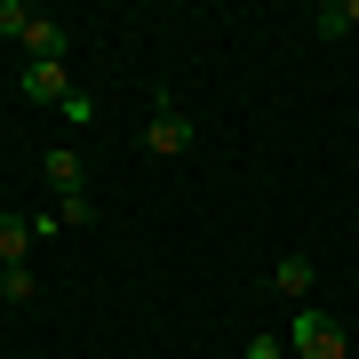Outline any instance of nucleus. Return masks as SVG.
<instances>
[{
  "label": "nucleus",
  "mask_w": 359,
  "mask_h": 359,
  "mask_svg": "<svg viewBox=\"0 0 359 359\" xmlns=\"http://www.w3.org/2000/svg\"><path fill=\"white\" fill-rule=\"evenodd\" d=\"M200 144V128H192V112L184 104H152V120H144V152H160V160H176V152H192Z\"/></svg>",
  "instance_id": "f257e3e1"
},
{
  "label": "nucleus",
  "mask_w": 359,
  "mask_h": 359,
  "mask_svg": "<svg viewBox=\"0 0 359 359\" xmlns=\"http://www.w3.org/2000/svg\"><path fill=\"white\" fill-rule=\"evenodd\" d=\"M287 344H295V359H344V351H351L344 327H335L327 311H311V304L295 311V335H287Z\"/></svg>",
  "instance_id": "f03ea898"
},
{
  "label": "nucleus",
  "mask_w": 359,
  "mask_h": 359,
  "mask_svg": "<svg viewBox=\"0 0 359 359\" xmlns=\"http://www.w3.org/2000/svg\"><path fill=\"white\" fill-rule=\"evenodd\" d=\"M65 56H72V32L56 16H32L25 25V65H65Z\"/></svg>",
  "instance_id": "7ed1b4c3"
},
{
  "label": "nucleus",
  "mask_w": 359,
  "mask_h": 359,
  "mask_svg": "<svg viewBox=\"0 0 359 359\" xmlns=\"http://www.w3.org/2000/svg\"><path fill=\"white\" fill-rule=\"evenodd\" d=\"M16 88H25L32 104H56V112H65V96H72V72H65V65H25V72H16Z\"/></svg>",
  "instance_id": "20e7f679"
},
{
  "label": "nucleus",
  "mask_w": 359,
  "mask_h": 359,
  "mask_svg": "<svg viewBox=\"0 0 359 359\" xmlns=\"http://www.w3.org/2000/svg\"><path fill=\"white\" fill-rule=\"evenodd\" d=\"M32 256V216H0V271Z\"/></svg>",
  "instance_id": "39448f33"
},
{
  "label": "nucleus",
  "mask_w": 359,
  "mask_h": 359,
  "mask_svg": "<svg viewBox=\"0 0 359 359\" xmlns=\"http://www.w3.org/2000/svg\"><path fill=\"white\" fill-rule=\"evenodd\" d=\"M311 280H320V271H311L304 256H280V264H271V287H280V295H295V304L311 295Z\"/></svg>",
  "instance_id": "423d86ee"
},
{
  "label": "nucleus",
  "mask_w": 359,
  "mask_h": 359,
  "mask_svg": "<svg viewBox=\"0 0 359 359\" xmlns=\"http://www.w3.org/2000/svg\"><path fill=\"white\" fill-rule=\"evenodd\" d=\"M40 168H48L56 200H65V192H88V184H80V152H40Z\"/></svg>",
  "instance_id": "0eeeda50"
},
{
  "label": "nucleus",
  "mask_w": 359,
  "mask_h": 359,
  "mask_svg": "<svg viewBox=\"0 0 359 359\" xmlns=\"http://www.w3.org/2000/svg\"><path fill=\"white\" fill-rule=\"evenodd\" d=\"M0 295H8V304H32V295H40V271L32 264H8V271H0Z\"/></svg>",
  "instance_id": "6e6552de"
},
{
  "label": "nucleus",
  "mask_w": 359,
  "mask_h": 359,
  "mask_svg": "<svg viewBox=\"0 0 359 359\" xmlns=\"http://www.w3.org/2000/svg\"><path fill=\"white\" fill-rule=\"evenodd\" d=\"M311 32H320V40H344L351 32V0H327V8L311 16Z\"/></svg>",
  "instance_id": "1a4fd4ad"
},
{
  "label": "nucleus",
  "mask_w": 359,
  "mask_h": 359,
  "mask_svg": "<svg viewBox=\"0 0 359 359\" xmlns=\"http://www.w3.org/2000/svg\"><path fill=\"white\" fill-rule=\"evenodd\" d=\"M88 216H96L88 192H65V200H56V224H88Z\"/></svg>",
  "instance_id": "9d476101"
},
{
  "label": "nucleus",
  "mask_w": 359,
  "mask_h": 359,
  "mask_svg": "<svg viewBox=\"0 0 359 359\" xmlns=\"http://www.w3.org/2000/svg\"><path fill=\"white\" fill-rule=\"evenodd\" d=\"M25 25H32V8H25V0H0V32H8V40H25Z\"/></svg>",
  "instance_id": "9b49d317"
},
{
  "label": "nucleus",
  "mask_w": 359,
  "mask_h": 359,
  "mask_svg": "<svg viewBox=\"0 0 359 359\" xmlns=\"http://www.w3.org/2000/svg\"><path fill=\"white\" fill-rule=\"evenodd\" d=\"M248 359H287V335H248Z\"/></svg>",
  "instance_id": "f8f14e48"
},
{
  "label": "nucleus",
  "mask_w": 359,
  "mask_h": 359,
  "mask_svg": "<svg viewBox=\"0 0 359 359\" xmlns=\"http://www.w3.org/2000/svg\"><path fill=\"white\" fill-rule=\"evenodd\" d=\"M65 120H72V128H88V120H96V96H80V88H72V96H65Z\"/></svg>",
  "instance_id": "ddd939ff"
}]
</instances>
